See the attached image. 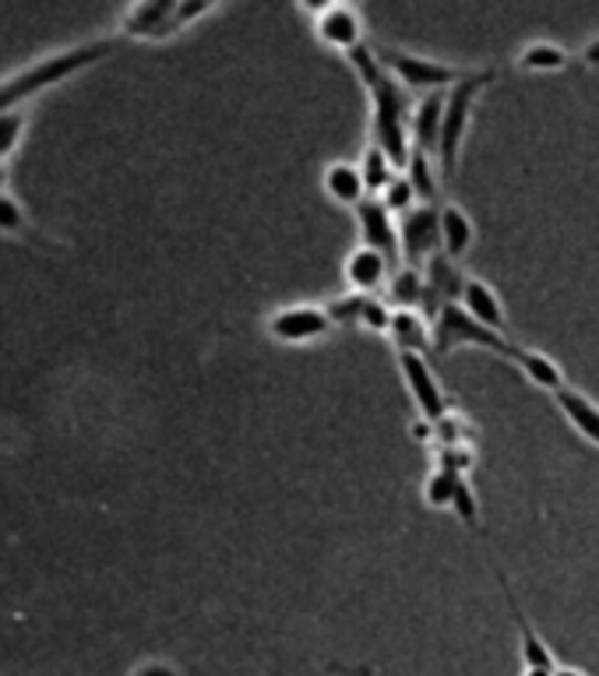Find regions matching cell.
Returning a JSON list of instances; mask_svg holds the SVG:
<instances>
[{
	"label": "cell",
	"mask_w": 599,
	"mask_h": 676,
	"mask_svg": "<svg viewBox=\"0 0 599 676\" xmlns=\"http://www.w3.org/2000/svg\"><path fill=\"white\" fill-rule=\"evenodd\" d=\"M452 511L455 518L465 525V529H480V500H476V490L470 486V479H462L459 486V494H455V504H452Z\"/></svg>",
	"instance_id": "cell-29"
},
{
	"label": "cell",
	"mask_w": 599,
	"mask_h": 676,
	"mask_svg": "<svg viewBox=\"0 0 599 676\" xmlns=\"http://www.w3.org/2000/svg\"><path fill=\"white\" fill-rule=\"evenodd\" d=\"M381 64L391 71V78L402 82V88L409 92H423V96H430V92H448L455 88L465 74L462 67H452L444 61H434V56H420V53H409V50H396V46H385L378 50Z\"/></svg>",
	"instance_id": "cell-5"
},
{
	"label": "cell",
	"mask_w": 599,
	"mask_h": 676,
	"mask_svg": "<svg viewBox=\"0 0 599 676\" xmlns=\"http://www.w3.org/2000/svg\"><path fill=\"white\" fill-rule=\"evenodd\" d=\"M391 314H396V310H388V304H381V299L367 296L364 314H360V325H364V328H370V331H381V335H388V328H391Z\"/></svg>",
	"instance_id": "cell-30"
},
{
	"label": "cell",
	"mask_w": 599,
	"mask_h": 676,
	"mask_svg": "<svg viewBox=\"0 0 599 676\" xmlns=\"http://www.w3.org/2000/svg\"><path fill=\"white\" fill-rule=\"evenodd\" d=\"M497 581H501L504 603H508V610H512V620L518 624V645H522V659H526V669H557L554 652H550L547 642H543V637L536 634L533 620L526 616V610H522V603H518V595L512 592V581L504 578L501 571H497Z\"/></svg>",
	"instance_id": "cell-12"
},
{
	"label": "cell",
	"mask_w": 599,
	"mask_h": 676,
	"mask_svg": "<svg viewBox=\"0 0 599 676\" xmlns=\"http://www.w3.org/2000/svg\"><path fill=\"white\" fill-rule=\"evenodd\" d=\"M515 367L526 373V378H529L539 391L557 394L560 388H565V373H560V367L550 360L547 352H539V349H526V346H522L518 356H515Z\"/></svg>",
	"instance_id": "cell-22"
},
{
	"label": "cell",
	"mask_w": 599,
	"mask_h": 676,
	"mask_svg": "<svg viewBox=\"0 0 599 676\" xmlns=\"http://www.w3.org/2000/svg\"><path fill=\"white\" fill-rule=\"evenodd\" d=\"M381 201H385V209L396 215V219H402L406 212H413L417 204H420V198H417V191L413 187H409V180L406 177H399L396 183L388 187V191L381 194Z\"/></svg>",
	"instance_id": "cell-28"
},
{
	"label": "cell",
	"mask_w": 599,
	"mask_h": 676,
	"mask_svg": "<svg viewBox=\"0 0 599 676\" xmlns=\"http://www.w3.org/2000/svg\"><path fill=\"white\" fill-rule=\"evenodd\" d=\"M427 299H423V317L430 314V321L452 304H462V289L465 282H470V275H462L459 261H452L448 254H438L427 261Z\"/></svg>",
	"instance_id": "cell-9"
},
{
	"label": "cell",
	"mask_w": 599,
	"mask_h": 676,
	"mask_svg": "<svg viewBox=\"0 0 599 676\" xmlns=\"http://www.w3.org/2000/svg\"><path fill=\"white\" fill-rule=\"evenodd\" d=\"M399 370H402V381H406L409 394H413V402H417L420 416H423L427 423H438V420L448 416V412H452L441 381L434 378V370L427 367V356L399 352Z\"/></svg>",
	"instance_id": "cell-7"
},
{
	"label": "cell",
	"mask_w": 599,
	"mask_h": 676,
	"mask_svg": "<svg viewBox=\"0 0 599 676\" xmlns=\"http://www.w3.org/2000/svg\"><path fill=\"white\" fill-rule=\"evenodd\" d=\"M364 304H367V296H360V293H349V296L332 299V304H325L328 321L332 325H360Z\"/></svg>",
	"instance_id": "cell-27"
},
{
	"label": "cell",
	"mask_w": 599,
	"mask_h": 676,
	"mask_svg": "<svg viewBox=\"0 0 599 676\" xmlns=\"http://www.w3.org/2000/svg\"><path fill=\"white\" fill-rule=\"evenodd\" d=\"M494 78H497L494 67L470 71L455 88L444 92V124H441V141H438V156H434L441 177H455L462 145H465V135H470V124H473V109Z\"/></svg>",
	"instance_id": "cell-2"
},
{
	"label": "cell",
	"mask_w": 599,
	"mask_h": 676,
	"mask_svg": "<svg viewBox=\"0 0 599 676\" xmlns=\"http://www.w3.org/2000/svg\"><path fill=\"white\" fill-rule=\"evenodd\" d=\"M430 335H434V349L438 352H452V349H462V346H473V349H486V352L501 356V360L515 363V356L522 349L504 331H494V328L473 321V317L465 314L459 304L444 307L434 321H430Z\"/></svg>",
	"instance_id": "cell-4"
},
{
	"label": "cell",
	"mask_w": 599,
	"mask_h": 676,
	"mask_svg": "<svg viewBox=\"0 0 599 676\" xmlns=\"http://www.w3.org/2000/svg\"><path fill=\"white\" fill-rule=\"evenodd\" d=\"M22 127H25L22 113H4V117H0V159H4L11 148L18 145V135H22Z\"/></svg>",
	"instance_id": "cell-31"
},
{
	"label": "cell",
	"mask_w": 599,
	"mask_h": 676,
	"mask_svg": "<svg viewBox=\"0 0 599 676\" xmlns=\"http://www.w3.org/2000/svg\"><path fill=\"white\" fill-rule=\"evenodd\" d=\"M114 50H117L114 40L88 43V46H78V50H67V53H61V56H50L46 64H35L32 71H25V74H18V78L4 82V85H0V117H4V113H8L14 103H22V99L35 96V92L46 88V85H53V82H64L67 74H74V71H82V67H88V64L103 61V56H109Z\"/></svg>",
	"instance_id": "cell-3"
},
{
	"label": "cell",
	"mask_w": 599,
	"mask_h": 676,
	"mask_svg": "<svg viewBox=\"0 0 599 676\" xmlns=\"http://www.w3.org/2000/svg\"><path fill=\"white\" fill-rule=\"evenodd\" d=\"M325 194L339 204H349V209H360V204L370 198L367 194V183L360 173V162H332L325 169Z\"/></svg>",
	"instance_id": "cell-19"
},
{
	"label": "cell",
	"mask_w": 599,
	"mask_h": 676,
	"mask_svg": "<svg viewBox=\"0 0 599 676\" xmlns=\"http://www.w3.org/2000/svg\"><path fill=\"white\" fill-rule=\"evenodd\" d=\"M438 177H441L438 159L430 152H423V148H413V152H409V162H406V180L417 191L420 204H434L438 201Z\"/></svg>",
	"instance_id": "cell-23"
},
{
	"label": "cell",
	"mask_w": 599,
	"mask_h": 676,
	"mask_svg": "<svg viewBox=\"0 0 599 676\" xmlns=\"http://www.w3.org/2000/svg\"><path fill=\"white\" fill-rule=\"evenodd\" d=\"M127 35H141V40H162V35L177 32V4L174 0H153V4L130 8L124 18Z\"/></svg>",
	"instance_id": "cell-14"
},
{
	"label": "cell",
	"mask_w": 599,
	"mask_h": 676,
	"mask_svg": "<svg viewBox=\"0 0 599 676\" xmlns=\"http://www.w3.org/2000/svg\"><path fill=\"white\" fill-rule=\"evenodd\" d=\"M138 676H174V669L170 666H145Z\"/></svg>",
	"instance_id": "cell-36"
},
{
	"label": "cell",
	"mask_w": 599,
	"mask_h": 676,
	"mask_svg": "<svg viewBox=\"0 0 599 676\" xmlns=\"http://www.w3.org/2000/svg\"><path fill=\"white\" fill-rule=\"evenodd\" d=\"M317 22H314V32L317 40L325 46L339 50V53H353L357 46H364V18L357 8L349 4H328V8H314Z\"/></svg>",
	"instance_id": "cell-11"
},
{
	"label": "cell",
	"mask_w": 599,
	"mask_h": 676,
	"mask_svg": "<svg viewBox=\"0 0 599 676\" xmlns=\"http://www.w3.org/2000/svg\"><path fill=\"white\" fill-rule=\"evenodd\" d=\"M212 11V4H177V29H183V25H191L195 18H201V14H209Z\"/></svg>",
	"instance_id": "cell-34"
},
{
	"label": "cell",
	"mask_w": 599,
	"mask_h": 676,
	"mask_svg": "<svg viewBox=\"0 0 599 676\" xmlns=\"http://www.w3.org/2000/svg\"><path fill=\"white\" fill-rule=\"evenodd\" d=\"M269 335L275 342H286V346H307L325 338L332 321H328V310L317 307V304H293V307H279L269 317Z\"/></svg>",
	"instance_id": "cell-8"
},
{
	"label": "cell",
	"mask_w": 599,
	"mask_h": 676,
	"mask_svg": "<svg viewBox=\"0 0 599 676\" xmlns=\"http://www.w3.org/2000/svg\"><path fill=\"white\" fill-rule=\"evenodd\" d=\"M396 169H399V166L388 159L385 148H378V145L370 141L367 152H364V159H360V173H364V183H367V194H370V198H381L388 187L399 180Z\"/></svg>",
	"instance_id": "cell-24"
},
{
	"label": "cell",
	"mask_w": 599,
	"mask_h": 676,
	"mask_svg": "<svg viewBox=\"0 0 599 676\" xmlns=\"http://www.w3.org/2000/svg\"><path fill=\"white\" fill-rule=\"evenodd\" d=\"M554 676H589V673H582V669H571V666H557V669H554Z\"/></svg>",
	"instance_id": "cell-37"
},
{
	"label": "cell",
	"mask_w": 599,
	"mask_h": 676,
	"mask_svg": "<svg viewBox=\"0 0 599 676\" xmlns=\"http://www.w3.org/2000/svg\"><path fill=\"white\" fill-rule=\"evenodd\" d=\"M399 247L413 268L441 254V204H417L399 219Z\"/></svg>",
	"instance_id": "cell-6"
},
{
	"label": "cell",
	"mask_w": 599,
	"mask_h": 676,
	"mask_svg": "<svg viewBox=\"0 0 599 676\" xmlns=\"http://www.w3.org/2000/svg\"><path fill=\"white\" fill-rule=\"evenodd\" d=\"M518 67L533 71V74H547V71H565L568 67V50H560L557 43H529L526 50L518 53Z\"/></svg>",
	"instance_id": "cell-25"
},
{
	"label": "cell",
	"mask_w": 599,
	"mask_h": 676,
	"mask_svg": "<svg viewBox=\"0 0 599 676\" xmlns=\"http://www.w3.org/2000/svg\"><path fill=\"white\" fill-rule=\"evenodd\" d=\"M388 299L396 304L399 310H423V299H427V278L420 268L406 265V268H396L388 278Z\"/></svg>",
	"instance_id": "cell-21"
},
{
	"label": "cell",
	"mask_w": 599,
	"mask_h": 676,
	"mask_svg": "<svg viewBox=\"0 0 599 676\" xmlns=\"http://www.w3.org/2000/svg\"><path fill=\"white\" fill-rule=\"evenodd\" d=\"M522 676H554V669H526Z\"/></svg>",
	"instance_id": "cell-38"
},
{
	"label": "cell",
	"mask_w": 599,
	"mask_h": 676,
	"mask_svg": "<svg viewBox=\"0 0 599 676\" xmlns=\"http://www.w3.org/2000/svg\"><path fill=\"white\" fill-rule=\"evenodd\" d=\"M465 314L473 317V321L494 328V331H504V325H508V317H504V304L501 296L494 293V286H486L483 278H470L462 289V304H459Z\"/></svg>",
	"instance_id": "cell-16"
},
{
	"label": "cell",
	"mask_w": 599,
	"mask_h": 676,
	"mask_svg": "<svg viewBox=\"0 0 599 676\" xmlns=\"http://www.w3.org/2000/svg\"><path fill=\"white\" fill-rule=\"evenodd\" d=\"M473 243H476L473 219L465 215V209H459L455 201H444L441 204V254L459 261L462 254L473 251Z\"/></svg>",
	"instance_id": "cell-17"
},
{
	"label": "cell",
	"mask_w": 599,
	"mask_h": 676,
	"mask_svg": "<svg viewBox=\"0 0 599 676\" xmlns=\"http://www.w3.org/2000/svg\"><path fill=\"white\" fill-rule=\"evenodd\" d=\"M357 222H360V247H370L385 254L391 265L399 261L402 247H399V219L385 209L381 198H367L357 209Z\"/></svg>",
	"instance_id": "cell-10"
},
{
	"label": "cell",
	"mask_w": 599,
	"mask_h": 676,
	"mask_svg": "<svg viewBox=\"0 0 599 676\" xmlns=\"http://www.w3.org/2000/svg\"><path fill=\"white\" fill-rule=\"evenodd\" d=\"M582 64H589V67H599V40L586 43V50H582Z\"/></svg>",
	"instance_id": "cell-35"
},
{
	"label": "cell",
	"mask_w": 599,
	"mask_h": 676,
	"mask_svg": "<svg viewBox=\"0 0 599 676\" xmlns=\"http://www.w3.org/2000/svg\"><path fill=\"white\" fill-rule=\"evenodd\" d=\"M441 124H444V92H430L413 106V124H409V135H413V148L438 156V141H441Z\"/></svg>",
	"instance_id": "cell-15"
},
{
	"label": "cell",
	"mask_w": 599,
	"mask_h": 676,
	"mask_svg": "<svg viewBox=\"0 0 599 676\" xmlns=\"http://www.w3.org/2000/svg\"><path fill=\"white\" fill-rule=\"evenodd\" d=\"M462 473H452V468H434V473L427 476L423 483V500L430 507H438V511H444V507H452L455 504V494H459V486H462Z\"/></svg>",
	"instance_id": "cell-26"
},
{
	"label": "cell",
	"mask_w": 599,
	"mask_h": 676,
	"mask_svg": "<svg viewBox=\"0 0 599 676\" xmlns=\"http://www.w3.org/2000/svg\"><path fill=\"white\" fill-rule=\"evenodd\" d=\"M4 183H8V173H4V166H0V191H4Z\"/></svg>",
	"instance_id": "cell-39"
},
{
	"label": "cell",
	"mask_w": 599,
	"mask_h": 676,
	"mask_svg": "<svg viewBox=\"0 0 599 676\" xmlns=\"http://www.w3.org/2000/svg\"><path fill=\"white\" fill-rule=\"evenodd\" d=\"M25 230H29L25 212L11 198L0 194V233H25Z\"/></svg>",
	"instance_id": "cell-32"
},
{
	"label": "cell",
	"mask_w": 599,
	"mask_h": 676,
	"mask_svg": "<svg viewBox=\"0 0 599 676\" xmlns=\"http://www.w3.org/2000/svg\"><path fill=\"white\" fill-rule=\"evenodd\" d=\"M470 465H473V455H470V447L465 444H455V447H441V455H438V468H452V473H470Z\"/></svg>",
	"instance_id": "cell-33"
},
{
	"label": "cell",
	"mask_w": 599,
	"mask_h": 676,
	"mask_svg": "<svg viewBox=\"0 0 599 676\" xmlns=\"http://www.w3.org/2000/svg\"><path fill=\"white\" fill-rule=\"evenodd\" d=\"M388 338L396 342L399 352H417V356H423L430 346H434V335H430L427 317L417 314V310H396V314H391Z\"/></svg>",
	"instance_id": "cell-20"
},
{
	"label": "cell",
	"mask_w": 599,
	"mask_h": 676,
	"mask_svg": "<svg viewBox=\"0 0 599 676\" xmlns=\"http://www.w3.org/2000/svg\"><path fill=\"white\" fill-rule=\"evenodd\" d=\"M349 64L360 74V82L370 96V141L385 148L396 166H406L409 152H413V135H409L413 106L406 99V88L391 78V71L381 64L378 50H370L367 43L349 53Z\"/></svg>",
	"instance_id": "cell-1"
},
{
	"label": "cell",
	"mask_w": 599,
	"mask_h": 676,
	"mask_svg": "<svg viewBox=\"0 0 599 676\" xmlns=\"http://www.w3.org/2000/svg\"><path fill=\"white\" fill-rule=\"evenodd\" d=\"M554 405L565 412V420L578 430V434H582L589 444L599 447V405L589 399V394H582V391H575V388L565 384L554 394Z\"/></svg>",
	"instance_id": "cell-18"
},
{
	"label": "cell",
	"mask_w": 599,
	"mask_h": 676,
	"mask_svg": "<svg viewBox=\"0 0 599 676\" xmlns=\"http://www.w3.org/2000/svg\"><path fill=\"white\" fill-rule=\"evenodd\" d=\"M343 275H346L353 293L370 296L374 289H381L385 282L391 278V261L385 254H378V251H370V247H357L346 257Z\"/></svg>",
	"instance_id": "cell-13"
}]
</instances>
